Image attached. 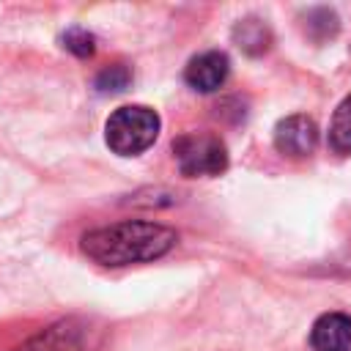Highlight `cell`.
Wrapping results in <instances>:
<instances>
[{
	"mask_svg": "<svg viewBox=\"0 0 351 351\" xmlns=\"http://www.w3.org/2000/svg\"><path fill=\"white\" fill-rule=\"evenodd\" d=\"M178 236L173 228L145 219H123L88 230L80 241L82 252L101 266H132L162 258L176 247Z\"/></svg>",
	"mask_w": 351,
	"mask_h": 351,
	"instance_id": "cell-1",
	"label": "cell"
},
{
	"mask_svg": "<svg viewBox=\"0 0 351 351\" xmlns=\"http://www.w3.org/2000/svg\"><path fill=\"white\" fill-rule=\"evenodd\" d=\"M162 129V118L156 110L145 104H123L104 123V140L118 156H137L148 151Z\"/></svg>",
	"mask_w": 351,
	"mask_h": 351,
	"instance_id": "cell-2",
	"label": "cell"
},
{
	"mask_svg": "<svg viewBox=\"0 0 351 351\" xmlns=\"http://www.w3.org/2000/svg\"><path fill=\"white\" fill-rule=\"evenodd\" d=\"M173 156L184 176L189 178H208L219 176L228 167V148L217 134L208 132H189L173 140Z\"/></svg>",
	"mask_w": 351,
	"mask_h": 351,
	"instance_id": "cell-3",
	"label": "cell"
},
{
	"mask_svg": "<svg viewBox=\"0 0 351 351\" xmlns=\"http://www.w3.org/2000/svg\"><path fill=\"white\" fill-rule=\"evenodd\" d=\"M318 145V126L307 115H288L274 126V148L285 156H307Z\"/></svg>",
	"mask_w": 351,
	"mask_h": 351,
	"instance_id": "cell-4",
	"label": "cell"
},
{
	"mask_svg": "<svg viewBox=\"0 0 351 351\" xmlns=\"http://www.w3.org/2000/svg\"><path fill=\"white\" fill-rule=\"evenodd\" d=\"M228 74H230V60L219 49H208V52L195 55L186 63V69H184L186 85L192 90H197V93H214V90H219L225 85Z\"/></svg>",
	"mask_w": 351,
	"mask_h": 351,
	"instance_id": "cell-5",
	"label": "cell"
},
{
	"mask_svg": "<svg viewBox=\"0 0 351 351\" xmlns=\"http://www.w3.org/2000/svg\"><path fill=\"white\" fill-rule=\"evenodd\" d=\"M310 346L315 351H351V315L324 313L310 329Z\"/></svg>",
	"mask_w": 351,
	"mask_h": 351,
	"instance_id": "cell-6",
	"label": "cell"
},
{
	"mask_svg": "<svg viewBox=\"0 0 351 351\" xmlns=\"http://www.w3.org/2000/svg\"><path fill=\"white\" fill-rule=\"evenodd\" d=\"M88 326L85 324H74V321H63L49 326L47 332H41L38 337H33L25 348L19 351H85L88 343Z\"/></svg>",
	"mask_w": 351,
	"mask_h": 351,
	"instance_id": "cell-7",
	"label": "cell"
},
{
	"mask_svg": "<svg viewBox=\"0 0 351 351\" xmlns=\"http://www.w3.org/2000/svg\"><path fill=\"white\" fill-rule=\"evenodd\" d=\"M233 41L247 52V55H263L269 47H271V30L266 22L250 16V19H241L236 27H233Z\"/></svg>",
	"mask_w": 351,
	"mask_h": 351,
	"instance_id": "cell-8",
	"label": "cell"
},
{
	"mask_svg": "<svg viewBox=\"0 0 351 351\" xmlns=\"http://www.w3.org/2000/svg\"><path fill=\"white\" fill-rule=\"evenodd\" d=\"M329 148L335 154H351V93L337 104L329 123Z\"/></svg>",
	"mask_w": 351,
	"mask_h": 351,
	"instance_id": "cell-9",
	"label": "cell"
},
{
	"mask_svg": "<svg viewBox=\"0 0 351 351\" xmlns=\"http://www.w3.org/2000/svg\"><path fill=\"white\" fill-rule=\"evenodd\" d=\"M129 82H132V71L123 63H112V66L101 69L96 77V88L101 93H121V90H126Z\"/></svg>",
	"mask_w": 351,
	"mask_h": 351,
	"instance_id": "cell-10",
	"label": "cell"
},
{
	"mask_svg": "<svg viewBox=\"0 0 351 351\" xmlns=\"http://www.w3.org/2000/svg\"><path fill=\"white\" fill-rule=\"evenodd\" d=\"M63 47H66L69 52H74L77 58H90V55L96 52V38H93V33H88L85 27H71V30H66V36H63Z\"/></svg>",
	"mask_w": 351,
	"mask_h": 351,
	"instance_id": "cell-11",
	"label": "cell"
}]
</instances>
